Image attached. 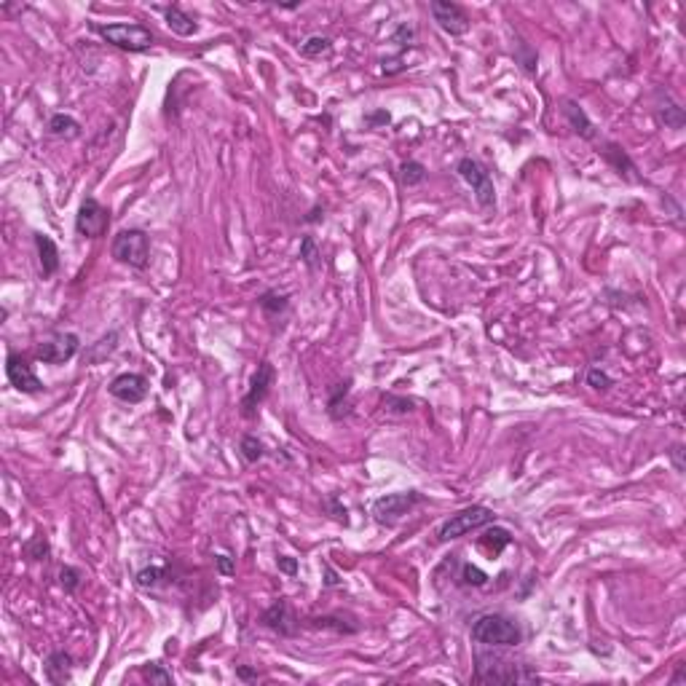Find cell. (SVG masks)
Masks as SVG:
<instances>
[{"mask_svg": "<svg viewBox=\"0 0 686 686\" xmlns=\"http://www.w3.org/2000/svg\"><path fill=\"white\" fill-rule=\"evenodd\" d=\"M469 636L480 646H517L523 641V627L504 614H483L475 620Z\"/></svg>", "mask_w": 686, "mask_h": 686, "instance_id": "1", "label": "cell"}, {"mask_svg": "<svg viewBox=\"0 0 686 686\" xmlns=\"http://www.w3.org/2000/svg\"><path fill=\"white\" fill-rule=\"evenodd\" d=\"M475 678L483 684H536L542 681L528 665H517L510 659H488V657H478Z\"/></svg>", "mask_w": 686, "mask_h": 686, "instance_id": "2", "label": "cell"}, {"mask_svg": "<svg viewBox=\"0 0 686 686\" xmlns=\"http://www.w3.org/2000/svg\"><path fill=\"white\" fill-rule=\"evenodd\" d=\"M92 30L105 43L121 48V51H131V54L148 51V48L156 43L153 32L148 30V27H143V24H99V22H94Z\"/></svg>", "mask_w": 686, "mask_h": 686, "instance_id": "3", "label": "cell"}, {"mask_svg": "<svg viewBox=\"0 0 686 686\" xmlns=\"http://www.w3.org/2000/svg\"><path fill=\"white\" fill-rule=\"evenodd\" d=\"M110 252L118 263H124L129 269L143 271L150 260V239L140 228H129V231H118L110 244Z\"/></svg>", "mask_w": 686, "mask_h": 686, "instance_id": "4", "label": "cell"}, {"mask_svg": "<svg viewBox=\"0 0 686 686\" xmlns=\"http://www.w3.org/2000/svg\"><path fill=\"white\" fill-rule=\"evenodd\" d=\"M496 520V512L491 507H483V504H472L466 510L450 515L443 526L437 528V539L440 542H453V539H462L469 531H478V528L488 526Z\"/></svg>", "mask_w": 686, "mask_h": 686, "instance_id": "5", "label": "cell"}, {"mask_svg": "<svg viewBox=\"0 0 686 686\" xmlns=\"http://www.w3.org/2000/svg\"><path fill=\"white\" fill-rule=\"evenodd\" d=\"M424 496L408 491V494H386L381 499H376L373 504V517L381 523V526H394L399 517H405L408 512L413 510L415 504H421Z\"/></svg>", "mask_w": 686, "mask_h": 686, "instance_id": "6", "label": "cell"}, {"mask_svg": "<svg viewBox=\"0 0 686 686\" xmlns=\"http://www.w3.org/2000/svg\"><path fill=\"white\" fill-rule=\"evenodd\" d=\"M456 172L462 175V180L469 183V188L475 191V199H478L480 207H494L496 204V191H494V180L491 175L480 166L475 159H462L459 161V166H456Z\"/></svg>", "mask_w": 686, "mask_h": 686, "instance_id": "7", "label": "cell"}, {"mask_svg": "<svg viewBox=\"0 0 686 686\" xmlns=\"http://www.w3.org/2000/svg\"><path fill=\"white\" fill-rule=\"evenodd\" d=\"M273 386V365L269 359H263L257 370L252 373V378H250V389H247V394L241 399V415L244 418H252L257 413V408L263 405V399L269 397V392H271Z\"/></svg>", "mask_w": 686, "mask_h": 686, "instance_id": "8", "label": "cell"}, {"mask_svg": "<svg viewBox=\"0 0 686 686\" xmlns=\"http://www.w3.org/2000/svg\"><path fill=\"white\" fill-rule=\"evenodd\" d=\"M110 223V212L102 207L97 199H83V204L78 207V215H76V231L86 239H97L105 234V228Z\"/></svg>", "mask_w": 686, "mask_h": 686, "instance_id": "9", "label": "cell"}, {"mask_svg": "<svg viewBox=\"0 0 686 686\" xmlns=\"http://www.w3.org/2000/svg\"><path fill=\"white\" fill-rule=\"evenodd\" d=\"M80 349V341L76 333H62V336L51 338V341H43L38 346V359L46 362V365H64L70 362Z\"/></svg>", "mask_w": 686, "mask_h": 686, "instance_id": "10", "label": "cell"}, {"mask_svg": "<svg viewBox=\"0 0 686 686\" xmlns=\"http://www.w3.org/2000/svg\"><path fill=\"white\" fill-rule=\"evenodd\" d=\"M429 14L434 16V22L440 24V30H445L448 35H464V32L469 30V19H466V14H464V8L459 3H450V0H431Z\"/></svg>", "mask_w": 686, "mask_h": 686, "instance_id": "11", "label": "cell"}, {"mask_svg": "<svg viewBox=\"0 0 686 686\" xmlns=\"http://www.w3.org/2000/svg\"><path fill=\"white\" fill-rule=\"evenodd\" d=\"M108 392H110V397L121 399L127 405H140L148 397V378L140 373H121L110 381Z\"/></svg>", "mask_w": 686, "mask_h": 686, "instance_id": "12", "label": "cell"}, {"mask_svg": "<svg viewBox=\"0 0 686 686\" xmlns=\"http://www.w3.org/2000/svg\"><path fill=\"white\" fill-rule=\"evenodd\" d=\"M6 376H8L11 386L19 389V392H24V394H35V392L43 389L41 378L32 373V367L19 354H8V359H6Z\"/></svg>", "mask_w": 686, "mask_h": 686, "instance_id": "13", "label": "cell"}, {"mask_svg": "<svg viewBox=\"0 0 686 686\" xmlns=\"http://www.w3.org/2000/svg\"><path fill=\"white\" fill-rule=\"evenodd\" d=\"M260 622L266 624L269 630H273V633H279V636H295L298 633V620H295V614H292V608H290L285 598L266 608Z\"/></svg>", "mask_w": 686, "mask_h": 686, "instance_id": "14", "label": "cell"}, {"mask_svg": "<svg viewBox=\"0 0 686 686\" xmlns=\"http://www.w3.org/2000/svg\"><path fill=\"white\" fill-rule=\"evenodd\" d=\"M560 105H563L560 110H563V115H566L569 127L574 129L579 137H585V140H595V137H598V131H595V127H592V121L587 118V113L582 110V105H579V102H574V99H563Z\"/></svg>", "mask_w": 686, "mask_h": 686, "instance_id": "15", "label": "cell"}, {"mask_svg": "<svg viewBox=\"0 0 686 686\" xmlns=\"http://www.w3.org/2000/svg\"><path fill=\"white\" fill-rule=\"evenodd\" d=\"M43 671H46V678L51 684H67L73 676V657L67 652H51L46 657Z\"/></svg>", "mask_w": 686, "mask_h": 686, "instance_id": "16", "label": "cell"}, {"mask_svg": "<svg viewBox=\"0 0 686 686\" xmlns=\"http://www.w3.org/2000/svg\"><path fill=\"white\" fill-rule=\"evenodd\" d=\"M35 247H38V255H41V271H43V279L54 276L59 271V250L51 236L46 234H38L35 236Z\"/></svg>", "mask_w": 686, "mask_h": 686, "instance_id": "17", "label": "cell"}, {"mask_svg": "<svg viewBox=\"0 0 686 686\" xmlns=\"http://www.w3.org/2000/svg\"><path fill=\"white\" fill-rule=\"evenodd\" d=\"M48 134H54V137H64V140H76L80 137V124L73 118V115H67V113H54L51 118H48Z\"/></svg>", "mask_w": 686, "mask_h": 686, "instance_id": "18", "label": "cell"}, {"mask_svg": "<svg viewBox=\"0 0 686 686\" xmlns=\"http://www.w3.org/2000/svg\"><path fill=\"white\" fill-rule=\"evenodd\" d=\"M164 16H166V24H169V30L175 32V35L188 38V35H193V32L199 30V24H196L191 16L180 8V6H169V8L164 11Z\"/></svg>", "mask_w": 686, "mask_h": 686, "instance_id": "19", "label": "cell"}, {"mask_svg": "<svg viewBox=\"0 0 686 686\" xmlns=\"http://www.w3.org/2000/svg\"><path fill=\"white\" fill-rule=\"evenodd\" d=\"M657 118H659V124H665L668 129H684L686 124L684 108L678 102H673L668 94H665V102H659V108H657Z\"/></svg>", "mask_w": 686, "mask_h": 686, "instance_id": "20", "label": "cell"}, {"mask_svg": "<svg viewBox=\"0 0 686 686\" xmlns=\"http://www.w3.org/2000/svg\"><path fill=\"white\" fill-rule=\"evenodd\" d=\"M512 544V536L507 528H488L483 536H480V547H488L491 555H501L504 547Z\"/></svg>", "mask_w": 686, "mask_h": 686, "instance_id": "21", "label": "cell"}, {"mask_svg": "<svg viewBox=\"0 0 686 686\" xmlns=\"http://www.w3.org/2000/svg\"><path fill=\"white\" fill-rule=\"evenodd\" d=\"M399 180L405 188H415L427 180V166L421 161H402L399 164Z\"/></svg>", "mask_w": 686, "mask_h": 686, "instance_id": "22", "label": "cell"}, {"mask_svg": "<svg viewBox=\"0 0 686 686\" xmlns=\"http://www.w3.org/2000/svg\"><path fill=\"white\" fill-rule=\"evenodd\" d=\"M606 150H603V156H606V161L608 164H614V169L620 172V175H624V177H630V172H636V166H633V161L627 159L624 156V150L620 148V145H614V143H606L603 145ZM633 180V177H630Z\"/></svg>", "mask_w": 686, "mask_h": 686, "instance_id": "23", "label": "cell"}, {"mask_svg": "<svg viewBox=\"0 0 686 686\" xmlns=\"http://www.w3.org/2000/svg\"><path fill=\"white\" fill-rule=\"evenodd\" d=\"M257 306L269 314V317H279V314H285L287 311V306H290V298L282 292H273V290H269V292H263L260 295V301H257Z\"/></svg>", "mask_w": 686, "mask_h": 686, "instance_id": "24", "label": "cell"}, {"mask_svg": "<svg viewBox=\"0 0 686 686\" xmlns=\"http://www.w3.org/2000/svg\"><path fill=\"white\" fill-rule=\"evenodd\" d=\"M239 450H241V456H244V462H247V464H255V462H260V459L266 456V445L257 440L255 434H244V437H241V443H239Z\"/></svg>", "mask_w": 686, "mask_h": 686, "instance_id": "25", "label": "cell"}, {"mask_svg": "<svg viewBox=\"0 0 686 686\" xmlns=\"http://www.w3.org/2000/svg\"><path fill=\"white\" fill-rule=\"evenodd\" d=\"M161 579H166V569L164 566H150V569H143V571H137L134 576V582H137V587H156Z\"/></svg>", "mask_w": 686, "mask_h": 686, "instance_id": "26", "label": "cell"}, {"mask_svg": "<svg viewBox=\"0 0 686 686\" xmlns=\"http://www.w3.org/2000/svg\"><path fill=\"white\" fill-rule=\"evenodd\" d=\"M22 552H24V555H27L30 560H46L48 558V542H46V536L35 534L30 542H24Z\"/></svg>", "mask_w": 686, "mask_h": 686, "instance_id": "27", "label": "cell"}, {"mask_svg": "<svg viewBox=\"0 0 686 686\" xmlns=\"http://www.w3.org/2000/svg\"><path fill=\"white\" fill-rule=\"evenodd\" d=\"M333 48V43H330V38H322V35H314V38H308L306 41L303 46H301V51H303L306 57H322V54H327Z\"/></svg>", "mask_w": 686, "mask_h": 686, "instance_id": "28", "label": "cell"}, {"mask_svg": "<svg viewBox=\"0 0 686 686\" xmlns=\"http://www.w3.org/2000/svg\"><path fill=\"white\" fill-rule=\"evenodd\" d=\"M314 627H327V630H336V633H357V624H346L338 617H317L311 620Z\"/></svg>", "mask_w": 686, "mask_h": 686, "instance_id": "29", "label": "cell"}, {"mask_svg": "<svg viewBox=\"0 0 686 686\" xmlns=\"http://www.w3.org/2000/svg\"><path fill=\"white\" fill-rule=\"evenodd\" d=\"M80 579H83V574H80V569H76V566H64L62 571H59V582H62V587H64V592H76L80 587Z\"/></svg>", "mask_w": 686, "mask_h": 686, "instance_id": "30", "label": "cell"}, {"mask_svg": "<svg viewBox=\"0 0 686 686\" xmlns=\"http://www.w3.org/2000/svg\"><path fill=\"white\" fill-rule=\"evenodd\" d=\"M301 257H303V263L308 269H317V266H320V252H317V241H314V236H306V239L301 241Z\"/></svg>", "mask_w": 686, "mask_h": 686, "instance_id": "31", "label": "cell"}, {"mask_svg": "<svg viewBox=\"0 0 686 686\" xmlns=\"http://www.w3.org/2000/svg\"><path fill=\"white\" fill-rule=\"evenodd\" d=\"M462 579L466 585H472V587H483L485 582H488V574L485 571H480L478 566H472V563H464L462 566Z\"/></svg>", "mask_w": 686, "mask_h": 686, "instance_id": "32", "label": "cell"}, {"mask_svg": "<svg viewBox=\"0 0 686 686\" xmlns=\"http://www.w3.org/2000/svg\"><path fill=\"white\" fill-rule=\"evenodd\" d=\"M143 678L150 681V684H172V673H166L161 665H145L143 668Z\"/></svg>", "mask_w": 686, "mask_h": 686, "instance_id": "33", "label": "cell"}, {"mask_svg": "<svg viewBox=\"0 0 686 686\" xmlns=\"http://www.w3.org/2000/svg\"><path fill=\"white\" fill-rule=\"evenodd\" d=\"M383 408H386L389 413H399V415H405V413H410V410H413V399H408V397H394V394H389V397L383 399Z\"/></svg>", "mask_w": 686, "mask_h": 686, "instance_id": "34", "label": "cell"}, {"mask_svg": "<svg viewBox=\"0 0 686 686\" xmlns=\"http://www.w3.org/2000/svg\"><path fill=\"white\" fill-rule=\"evenodd\" d=\"M392 43H397L399 48H410L415 46V30L410 24H399L394 35H392Z\"/></svg>", "mask_w": 686, "mask_h": 686, "instance_id": "35", "label": "cell"}, {"mask_svg": "<svg viewBox=\"0 0 686 686\" xmlns=\"http://www.w3.org/2000/svg\"><path fill=\"white\" fill-rule=\"evenodd\" d=\"M587 383H590L592 389H608V386H614L611 376H608L606 370H601V367H590L587 370Z\"/></svg>", "mask_w": 686, "mask_h": 686, "instance_id": "36", "label": "cell"}, {"mask_svg": "<svg viewBox=\"0 0 686 686\" xmlns=\"http://www.w3.org/2000/svg\"><path fill=\"white\" fill-rule=\"evenodd\" d=\"M215 566H217V571H220L223 576H234V574H236V563H234V558H231V555H225V552L215 555Z\"/></svg>", "mask_w": 686, "mask_h": 686, "instance_id": "37", "label": "cell"}, {"mask_svg": "<svg viewBox=\"0 0 686 686\" xmlns=\"http://www.w3.org/2000/svg\"><path fill=\"white\" fill-rule=\"evenodd\" d=\"M324 507L333 512V517H336L338 523H349V517H346V507H341V504H338L336 496H330V499L324 501Z\"/></svg>", "mask_w": 686, "mask_h": 686, "instance_id": "38", "label": "cell"}, {"mask_svg": "<svg viewBox=\"0 0 686 686\" xmlns=\"http://www.w3.org/2000/svg\"><path fill=\"white\" fill-rule=\"evenodd\" d=\"M276 566H279V571H285L287 576L298 574V560L290 558V555H279V558H276Z\"/></svg>", "mask_w": 686, "mask_h": 686, "instance_id": "39", "label": "cell"}, {"mask_svg": "<svg viewBox=\"0 0 686 686\" xmlns=\"http://www.w3.org/2000/svg\"><path fill=\"white\" fill-rule=\"evenodd\" d=\"M671 459H673V466H676V472H684V448H681V445H673Z\"/></svg>", "mask_w": 686, "mask_h": 686, "instance_id": "40", "label": "cell"}, {"mask_svg": "<svg viewBox=\"0 0 686 686\" xmlns=\"http://www.w3.org/2000/svg\"><path fill=\"white\" fill-rule=\"evenodd\" d=\"M392 121V115L386 110H378V113H373V115H367V124H389Z\"/></svg>", "mask_w": 686, "mask_h": 686, "instance_id": "41", "label": "cell"}, {"mask_svg": "<svg viewBox=\"0 0 686 686\" xmlns=\"http://www.w3.org/2000/svg\"><path fill=\"white\" fill-rule=\"evenodd\" d=\"M236 676H239L241 681H255V678H257V673L252 671V668H244V665L236 668Z\"/></svg>", "mask_w": 686, "mask_h": 686, "instance_id": "42", "label": "cell"}, {"mask_svg": "<svg viewBox=\"0 0 686 686\" xmlns=\"http://www.w3.org/2000/svg\"><path fill=\"white\" fill-rule=\"evenodd\" d=\"M324 576H327V579H324V585H327V587H336V585H338V574L333 571V569H330V566H324Z\"/></svg>", "mask_w": 686, "mask_h": 686, "instance_id": "43", "label": "cell"}, {"mask_svg": "<svg viewBox=\"0 0 686 686\" xmlns=\"http://www.w3.org/2000/svg\"><path fill=\"white\" fill-rule=\"evenodd\" d=\"M317 220H322V215H320V209H314L308 217H306V223H317Z\"/></svg>", "mask_w": 686, "mask_h": 686, "instance_id": "44", "label": "cell"}]
</instances>
